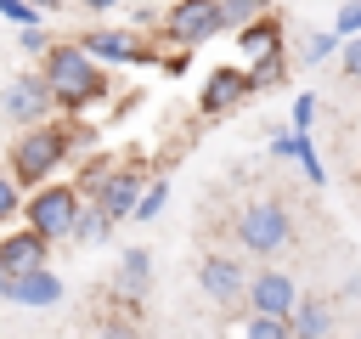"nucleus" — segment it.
Instances as JSON below:
<instances>
[{
	"instance_id": "f257e3e1",
	"label": "nucleus",
	"mask_w": 361,
	"mask_h": 339,
	"mask_svg": "<svg viewBox=\"0 0 361 339\" xmlns=\"http://www.w3.org/2000/svg\"><path fill=\"white\" fill-rule=\"evenodd\" d=\"M39 79H45L56 113H85V107H96L107 96V68L90 51H79V40L45 45L39 51Z\"/></svg>"
},
{
	"instance_id": "f03ea898",
	"label": "nucleus",
	"mask_w": 361,
	"mask_h": 339,
	"mask_svg": "<svg viewBox=\"0 0 361 339\" xmlns=\"http://www.w3.org/2000/svg\"><path fill=\"white\" fill-rule=\"evenodd\" d=\"M68 153H73V130L51 113V119H34V124H23V136L11 141V181L28 192V186H39V181H51L62 164H68Z\"/></svg>"
},
{
	"instance_id": "7ed1b4c3",
	"label": "nucleus",
	"mask_w": 361,
	"mask_h": 339,
	"mask_svg": "<svg viewBox=\"0 0 361 339\" xmlns=\"http://www.w3.org/2000/svg\"><path fill=\"white\" fill-rule=\"evenodd\" d=\"M231 237H237L243 254L276 260V254L293 249V209H288L282 198H248V203L237 209V220H231Z\"/></svg>"
},
{
	"instance_id": "20e7f679",
	"label": "nucleus",
	"mask_w": 361,
	"mask_h": 339,
	"mask_svg": "<svg viewBox=\"0 0 361 339\" xmlns=\"http://www.w3.org/2000/svg\"><path fill=\"white\" fill-rule=\"evenodd\" d=\"M79 186H68V181H39V186H28V198H23V209H17V220L23 226H34L45 243H68V226H73V209H79Z\"/></svg>"
},
{
	"instance_id": "39448f33",
	"label": "nucleus",
	"mask_w": 361,
	"mask_h": 339,
	"mask_svg": "<svg viewBox=\"0 0 361 339\" xmlns=\"http://www.w3.org/2000/svg\"><path fill=\"white\" fill-rule=\"evenodd\" d=\"M141 181H147V170L141 164H107L90 186H85V198L118 226V220H130V209H135V192H141Z\"/></svg>"
},
{
	"instance_id": "423d86ee",
	"label": "nucleus",
	"mask_w": 361,
	"mask_h": 339,
	"mask_svg": "<svg viewBox=\"0 0 361 339\" xmlns=\"http://www.w3.org/2000/svg\"><path fill=\"white\" fill-rule=\"evenodd\" d=\"M158 28H164V40L169 45H203V40H214L220 34V11H214V0H175L164 17H158Z\"/></svg>"
},
{
	"instance_id": "0eeeda50",
	"label": "nucleus",
	"mask_w": 361,
	"mask_h": 339,
	"mask_svg": "<svg viewBox=\"0 0 361 339\" xmlns=\"http://www.w3.org/2000/svg\"><path fill=\"white\" fill-rule=\"evenodd\" d=\"M79 51H90L102 68L152 62V51H147V40H141V28H135V23H130V28H85V34H79Z\"/></svg>"
},
{
	"instance_id": "6e6552de",
	"label": "nucleus",
	"mask_w": 361,
	"mask_h": 339,
	"mask_svg": "<svg viewBox=\"0 0 361 339\" xmlns=\"http://www.w3.org/2000/svg\"><path fill=\"white\" fill-rule=\"evenodd\" d=\"M243 282H248V271H243V260L237 254H203L197 260V288H203V299H214V305H243Z\"/></svg>"
},
{
	"instance_id": "1a4fd4ad",
	"label": "nucleus",
	"mask_w": 361,
	"mask_h": 339,
	"mask_svg": "<svg viewBox=\"0 0 361 339\" xmlns=\"http://www.w3.org/2000/svg\"><path fill=\"white\" fill-rule=\"evenodd\" d=\"M0 113L11 119V124H34V119H51L56 107H51V90H45V79H39V68L34 73H17L6 90H0Z\"/></svg>"
},
{
	"instance_id": "9d476101",
	"label": "nucleus",
	"mask_w": 361,
	"mask_h": 339,
	"mask_svg": "<svg viewBox=\"0 0 361 339\" xmlns=\"http://www.w3.org/2000/svg\"><path fill=\"white\" fill-rule=\"evenodd\" d=\"M293 294H299V282H293L282 266H271V260H265V271H254V277L243 282V305H248V311H276V316H288Z\"/></svg>"
},
{
	"instance_id": "9b49d317",
	"label": "nucleus",
	"mask_w": 361,
	"mask_h": 339,
	"mask_svg": "<svg viewBox=\"0 0 361 339\" xmlns=\"http://www.w3.org/2000/svg\"><path fill=\"white\" fill-rule=\"evenodd\" d=\"M237 102H248V79H243V62H220V68L203 79V96H197V107H203V119H226Z\"/></svg>"
},
{
	"instance_id": "f8f14e48",
	"label": "nucleus",
	"mask_w": 361,
	"mask_h": 339,
	"mask_svg": "<svg viewBox=\"0 0 361 339\" xmlns=\"http://www.w3.org/2000/svg\"><path fill=\"white\" fill-rule=\"evenodd\" d=\"M6 305H28V311H51L62 305V277L51 266H34V271H17L6 282Z\"/></svg>"
},
{
	"instance_id": "ddd939ff",
	"label": "nucleus",
	"mask_w": 361,
	"mask_h": 339,
	"mask_svg": "<svg viewBox=\"0 0 361 339\" xmlns=\"http://www.w3.org/2000/svg\"><path fill=\"white\" fill-rule=\"evenodd\" d=\"M45 254H51V243L34 232V226H0V266L17 277V271H34V266H45Z\"/></svg>"
},
{
	"instance_id": "4468645a",
	"label": "nucleus",
	"mask_w": 361,
	"mask_h": 339,
	"mask_svg": "<svg viewBox=\"0 0 361 339\" xmlns=\"http://www.w3.org/2000/svg\"><path fill=\"white\" fill-rule=\"evenodd\" d=\"M113 288H118V299H147L152 294V249H124L118 271H113Z\"/></svg>"
},
{
	"instance_id": "2eb2a0df",
	"label": "nucleus",
	"mask_w": 361,
	"mask_h": 339,
	"mask_svg": "<svg viewBox=\"0 0 361 339\" xmlns=\"http://www.w3.org/2000/svg\"><path fill=\"white\" fill-rule=\"evenodd\" d=\"M333 305L327 299H316V294H293V305H288V333L293 339H316V333H333Z\"/></svg>"
},
{
	"instance_id": "dca6fc26",
	"label": "nucleus",
	"mask_w": 361,
	"mask_h": 339,
	"mask_svg": "<svg viewBox=\"0 0 361 339\" xmlns=\"http://www.w3.org/2000/svg\"><path fill=\"white\" fill-rule=\"evenodd\" d=\"M243 79H248V96H254V90H271V85H282V79H288V51H282V45L259 51V56L243 68Z\"/></svg>"
},
{
	"instance_id": "f3484780",
	"label": "nucleus",
	"mask_w": 361,
	"mask_h": 339,
	"mask_svg": "<svg viewBox=\"0 0 361 339\" xmlns=\"http://www.w3.org/2000/svg\"><path fill=\"white\" fill-rule=\"evenodd\" d=\"M271 45H282V23H276V11H265V17H254V23L237 28V51H243V56H259V51H271Z\"/></svg>"
},
{
	"instance_id": "a211bd4d",
	"label": "nucleus",
	"mask_w": 361,
	"mask_h": 339,
	"mask_svg": "<svg viewBox=\"0 0 361 339\" xmlns=\"http://www.w3.org/2000/svg\"><path fill=\"white\" fill-rule=\"evenodd\" d=\"M113 232V220L90 203V198H79V209H73V226H68V243H102Z\"/></svg>"
},
{
	"instance_id": "6ab92c4d",
	"label": "nucleus",
	"mask_w": 361,
	"mask_h": 339,
	"mask_svg": "<svg viewBox=\"0 0 361 339\" xmlns=\"http://www.w3.org/2000/svg\"><path fill=\"white\" fill-rule=\"evenodd\" d=\"M164 203H169V181H164V175H147V181H141V192H135L130 220H158V215H164Z\"/></svg>"
},
{
	"instance_id": "aec40b11",
	"label": "nucleus",
	"mask_w": 361,
	"mask_h": 339,
	"mask_svg": "<svg viewBox=\"0 0 361 339\" xmlns=\"http://www.w3.org/2000/svg\"><path fill=\"white\" fill-rule=\"evenodd\" d=\"M214 11H220V34H237L243 23L265 17V11H271V0H214Z\"/></svg>"
},
{
	"instance_id": "412c9836",
	"label": "nucleus",
	"mask_w": 361,
	"mask_h": 339,
	"mask_svg": "<svg viewBox=\"0 0 361 339\" xmlns=\"http://www.w3.org/2000/svg\"><path fill=\"white\" fill-rule=\"evenodd\" d=\"M248 333H254V339H293V333H288V316H276V311H254V316H248Z\"/></svg>"
},
{
	"instance_id": "4be33fe9",
	"label": "nucleus",
	"mask_w": 361,
	"mask_h": 339,
	"mask_svg": "<svg viewBox=\"0 0 361 339\" xmlns=\"http://www.w3.org/2000/svg\"><path fill=\"white\" fill-rule=\"evenodd\" d=\"M310 119H316V90H299L293 96V113H288V130L293 136H310Z\"/></svg>"
},
{
	"instance_id": "5701e85b",
	"label": "nucleus",
	"mask_w": 361,
	"mask_h": 339,
	"mask_svg": "<svg viewBox=\"0 0 361 339\" xmlns=\"http://www.w3.org/2000/svg\"><path fill=\"white\" fill-rule=\"evenodd\" d=\"M293 158H299V170H305V181H310V186H322V181H327V170H322V158H316L310 136H299V141H293Z\"/></svg>"
},
{
	"instance_id": "b1692460",
	"label": "nucleus",
	"mask_w": 361,
	"mask_h": 339,
	"mask_svg": "<svg viewBox=\"0 0 361 339\" xmlns=\"http://www.w3.org/2000/svg\"><path fill=\"white\" fill-rule=\"evenodd\" d=\"M333 56L344 62V79H355V85H361V34H344Z\"/></svg>"
},
{
	"instance_id": "393cba45",
	"label": "nucleus",
	"mask_w": 361,
	"mask_h": 339,
	"mask_svg": "<svg viewBox=\"0 0 361 339\" xmlns=\"http://www.w3.org/2000/svg\"><path fill=\"white\" fill-rule=\"evenodd\" d=\"M333 51H338V34H333V28H322V34H310V40H305V62H310V68H316V62H327Z\"/></svg>"
},
{
	"instance_id": "a878e982",
	"label": "nucleus",
	"mask_w": 361,
	"mask_h": 339,
	"mask_svg": "<svg viewBox=\"0 0 361 339\" xmlns=\"http://www.w3.org/2000/svg\"><path fill=\"white\" fill-rule=\"evenodd\" d=\"M17 209H23V186H17L11 175H0V226H11Z\"/></svg>"
},
{
	"instance_id": "bb28decb",
	"label": "nucleus",
	"mask_w": 361,
	"mask_h": 339,
	"mask_svg": "<svg viewBox=\"0 0 361 339\" xmlns=\"http://www.w3.org/2000/svg\"><path fill=\"white\" fill-rule=\"evenodd\" d=\"M333 34H338V40H344V34H361V0H344V6H338Z\"/></svg>"
},
{
	"instance_id": "cd10ccee",
	"label": "nucleus",
	"mask_w": 361,
	"mask_h": 339,
	"mask_svg": "<svg viewBox=\"0 0 361 339\" xmlns=\"http://www.w3.org/2000/svg\"><path fill=\"white\" fill-rule=\"evenodd\" d=\"M17 45H23V51H28V56H39V51H45V45H51V34H45V28H39V23H23V28H17Z\"/></svg>"
},
{
	"instance_id": "c85d7f7f",
	"label": "nucleus",
	"mask_w": 361,
	"mask_h": 339,
	"mask_svg": "<svg viewBox=\"0 0 361 339\" xmlns=\"http://www.w3.org/2000/svg\"><path fill=\"white\" fill-rule=\"evenodd\" d=\"M0 17H11L17 28H23V23H39V11H34L28 0H0Z\"/></svg>"
},
{
	"instance_id": "c756f323",
	"label": "nucleus",
	"mask_w": 361,
	"mask_h": 339,
	"mask_svg": "<svg viewBox=\"0 0 361 339\" xmlns=\"http://www.w3.org/2000/svg\"><path fill=\"white\" fill-rule=\"evenodd\" d=\"M293 141H299L293 130H276V136H271V158H293Z\"/></svg>"
},
{
	"instance_id": "7c9ffc66",
	"label": "nucleus",
	"mask_w": 361,
	"mask_h": 339,
	"mask_svg": "<svg viewBox=\"0 0 361 339\" xmlns=\"http://www.w3.org/2000/svg\"><path fill=\"white\" fill-rule=\"evenodd\" d=\"M79 6H85V11H90V17H102V11H113V6H118V0H79Z\"/></svg>"
},
{
	"instance_id": "2f4dec72",
	"label": "nucleus",
	"mask_w": 361,
	"mask_h": 339,
	"mask_svg": "<svg viewBox=\"0 0 361 339\" xmlns=\"http://www.w3.org/2000/svg\"><path fill=\"white\" fill-rule=\"evenodd\" d=\"M28 6H34V11H39V17H45V11H62V6H68V0H28Z\"/></svg>"
},
{
	"instance_id": "473e14b6",
	"label": "nucleus",
	"mask_w": 361,
	"mask_h": 339,
	"mask_svg": "<svg viewBox=\"0 0 361 339\" xmlns=\"http://www.w3.org/2000/svg\"><path fill=\"white\" fill-rule=\"evenodd\" d=\"M6 282H11V271H6V266H0V299H6Z\"/></svg>"
}]
</instances>
